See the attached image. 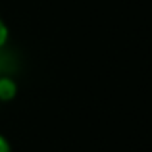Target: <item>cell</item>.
<instances>
[{"label":"cell","instance_id":"3957f363","mask_svg":"<svg viewBox=\"0 0 152 152\" xmlns=\"http://www.w3.org/2000/svg\"><path fill=\"white\" fill-rule=\"evenodd\" d=\"M0 152H12V148H10V142L6 141V139L0 135Z\"/></svg>","mask_w":152,"mask_h":152},{"label":"cell","instance_id":"7a4b0ae2","mask_svg":"<svg viewBox=\"0 0 152 152\" xmlns=\"http://www.w3.org/2000/svg\"><path fill=\"white\" fill-rule=\"evenodd\" d=\"M6 41H8V27L4 25V21L0 19V48L6 45Z\"/></svg>","mask_w":152,"mask_h":152},{"label":"cell","instance_id":"6da1fadb","mask_svg":"<svg viewBox=\"0 0 152 152\" xmlns=\"http://www.w3.org/2000/svg\"><path fill=\"white\" fill-rule=\"evenodd\" d=\"M18 94V85L12 77H0V102H8Z\"/></svg>","mask_w":152,"mask_h":152}]
</instances>
